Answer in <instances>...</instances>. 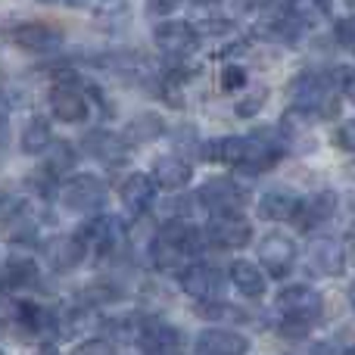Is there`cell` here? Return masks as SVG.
<instances>
[{"label":"cell","mask_w":355,"mask_h":355,"mask_svg":"<svg viewBox=\"0 0 355 355\" xmlns=\"http://www.w3.org/2000/svg\"><path fill=\"white\" fill-rule=\"evenodd\" d=\"M346 252H349V262L355 265V227L349 231V237H346Z\"/></svg>","instance_id":"42"},{"label":"cell","mask_w":355,"mask_h":355,"mask_svg":"<svg viewBox=\"0 0 355 355\" xmlns=\"http://www.w3.org/2000/svg\"><path fill=\"white\" fill-rule=\"evenodd\" d=\"M37 3H66V6H91V0H37Z\"/></svg>","instance_id":"41"},{"label":"cell","mask_w":355,"mask_h":355,"mask_svg":"<svg viewBox=\"0 0 355 355\" xmlns=\"http://www.w3.org/2000/svg\"><path fill=\"white\" fill-rule=\"evenodd\" d=\"M337 81H340V87H343V97H349L355 103V72H340Z\"/></svg>","instance_id":"40"},{"label":"cell","mask_w":355,"mask_h":355,"mask_svg":"<svg viewBox=\"0 0 355 355\" xmlns=\"http://www.w3.org/2000/svg\"><path fill=\"white\" fill-rule=\"evenodd\" d=\"M81 300H85L91 309H103V306H112V302L122 300V290L110 281H94L81 290Z\"/></svg>","instance_id":"28"},{"label":"cell","mask_w":355,"mask_h":355,"mask_svg":"<svg viewBox=\"0 0 355 355\" xmlns=\"http://www.w3.org/2000/svg\"><path fill=\"white\" fill-rule=\"evenodd\" d=\"M50 112H53V119H60V122H66V125L85 122L87 100H85V94L78 91V85L53 81V85H50Z\"/></svg>","instance_id":"13"},{"label":"cell","mask_w":355,"mask_h":355,"mask_svg":"<svg viewBox=\"0 0 355 355\" xmlns=\"http://www.w3.org/2000/svg\"><path fill=\"white\" fill-rule=\"evenodd\" d=\"M206 234L212 240V246H218V250H240V246L250 243L252 225L240 212H218V215H212Z\"/></svg>","instance_id":"10"},{"label":"cell","mask_w":355,"mask_h":355,"mask_svg":"<svg viewBox=\"0 0 355 355\" xmlns=\"http://www.w3.org/2000/svg\"><path fill=\"white\" fill-rule=\"evenodd\" d=\"M178 284H181L184 293L196 302H215L225 293V275L206 262H193L190 268H184L181 275H178Z\"/></svg>","instance_id":"7"},{"label":"cell","mask_w":355,"mask_h":355,"mask_svg":"<svg viewBox=\"0 0 355 355\" xmlns=\"http://www.w3.org/2000/svg\"><path fill=\"white\" fill-rule=\"evenodd\" d=\"M265 100H268V91H265V87H252V94L240 100V103L234 106V112H237L240 119H252L256 112H262Z\"/></svg>","instance_id":"32"},{"label":"cell","mask_w":355,"mask_h":355,"mask_svg":"<svg viewBox=\"0 0 355 355\" xmlns=\"http://www.w3.org/2000/svg\"><path fill=\"white\" fill-rule=\"evenodd\" d=\"M246 81H250V75H246V69L237 66V62L221 69V91L225 94H234V91H240V87H246Z\"/></svg>","instance_id":"33"},{"label":"cell","mask_w":355,"mask_h":355,"mask_svg":"<svg viewBox=\"0 0 355 355\" xmlns=\"http://www.w3.org/2000/svg\"><path fill=\"white\" fill-rule=\"evenodd\" d=\"M156 237H159V227H156L144 212L137 215V221H131L128 225V246L137 252V256H150V252H153Z\"/></svg>","instance_id":"27"},{"label":"cell","mask_w":355,"mask_h":355,"mask_svg":"<svg viewBox=\"0 0 355 355\" xmlns=\"http://www.w3.org/2000/svg\"><path fill=\"white\" fill-rule=\"evenodd\" d=\"M10 41L16 44L19 50H25V53H50V50L60 47V31L50 28V25L44 22H25V25H16V28L10 31Z\"/></svg>","instance_id":"17"},{"label":"cell","mask_w":355,"mask_h":355,"mask_svg":"<svg viewBox=\"0 0 355 355\" xmlns=\"http://www.w3.org/2000/svg\"><path fill=\"white\" fill-rule=\"evenodd\" d=\"M343 355H355V346H352V349H346V352H343Z\"/></svg>","instance_id":"45"},{"label":"cell","mask_w":355,"mask_h":355,"mask_svg":"<svg viewBox=\"0 0 355 355\" xmlns=\"http://www.w3.org/2000/svg\"><path fill=\"white\" fill-rule=\"evenodd\" d=\"M12 309H16V312H12V318L19 321L22 334H31V337H47V334H56V331H60V318H56L50 309L37 306V302L19 300Z\"/></svg>","instance_id":"19"},{"label":"cell","mask_w":355,"mask_h":355,"mask_svg":"<svg viewBox=\"0 0 355 355\" xmlns=\"http://www.w3.org/2000/svg\"><path fill=\"white\" fill-rule=\"evenodd\" d=\"M37 284V262L31 259H6L3 265V287L6 293H16V290H28Z\"/></svg>","instance_id":"25"},{"label":"cell","mask_w":355,"mask_h":355,"mask_svg":"<svg viewBox=\"0 0 355 355\" xmlns=\"http://www.w3.org/2000/svg\"><path fill=\"white\" fill-rule=\"evenodd\" d=\"M181 3L184 0H147V12H153V16H168V12H175Z\"/></svg>","instance_id":"39"},{"label":"cell","mask_w":355,"mask_h":355,"mask_svg":"<svg viewBox=\"0 0 355 355\" xmlns=\"http://www.w3.org/2000/svg\"><path fill=\"white\" fill-rule=\"evenodd\" d=\"M315 6H318L324 16H340V12L349 16V10H355V0H315Z\"/></svg>","instance_id":"37"},{"label":"cell","mask_w":355,"mask_h":355,"mask_svg":"<svg viewBox=\"0 0 355 355\" xmlns=\"http://www.w3.org/2000/svg\"><path fill=\"white\" fill-rule=\"evenodd\" d=\"M72 355H119V352H116V346H112L110 340H103V337H91V340H85V343L75 346Z\"/></svg>","instance_id":"34"},{"label":"cell","mask_w":355,"mask_h":355,"mask_svg":"<svg viewBox=\"0 0 355 355\" xmlns=\"http://www.w3.org/2000/svg\"><path fill=\"white\" fill-rule=\"evenodd\" d=\"M60 202L69 212H97L106 202V187L97 175H72L60 184Z\"/></svg>","instance_id":"3"},{"label":"cell","mask_w":355,"mask_h":355,"mask_svg":"<svg viewBox=\"0 0 355 355\" xmlns=\"http://www.w3.org/2000/svg\"><path fill=\"white\" fill-rule=\"evenodd\" d=\"M87 250H91V246L85 243L81 234H62V237H53L47 243L50 268L60 271V275H69V271L81 268V262L87 259Z\"/></svg>","instance_id":"14"},{"label":"cell","mask_w":355,"mask_h":355,"mask_svg":"<svg viewBox=\"0 0 355 355\" xmlns=\"http://www.w3.org/2000/svg\"><path fill=\"white\" fill-rule=\"evenodd\" d=\"M37 355H60V349H56L53 343H44L41 349H37Z\"/></svg>","instance_id":"43"},{"label":"cell","mask_w":355,"mask_h":355,"mask_svg":"<svg viewBox=\"0 0 355 355\" xmlns=\"http://www.w3.org/2000/svg\"><path fill=\"white\" fill-rule=\"evenodd\" d=\"M200 202L212 215L240 212V209L250 202V193H246V187H240L234 178H209V181L200 187Z\"/></svg>","instance_id":"8"},{"label":"cell","mask_w":355,"mask_h":355,"mask_svg":"<svg viewBox=\"0 0 355 355\" xmlns=\"http://www.w3.org/2000/svg\"><path fill=\"white\" fill-rule=\"evenodd\" d=\"M81 147H85L87 156L106 162V166H122L131 156V141L125 135H112L106 128H94L81 137Z\"/></svg>","instance_id":"11"},{"label":"cell","mask_w":355,"mask_h":355,"mask_svg":"<svg viewBox=\"0 0 355 355\" xmlns=\"http://www.w3.org/2000/svg\"><path fill=\"white\" fill-rule=\"evenodd\" d=\"M72 144H66V141H53V147L47 150V168L50 172H56V175H62V172H69V166H72Z\"/></svg>","instance_id":"31"},{"label":"cell","mask_w":355,"mask_h":355,"mask_svg":"<svg viewBox=\"0 0 355 355\" xmlns=\"http://www.w3.org/2000/svg\"><path fill=\"white\" fill-rule=\"evenodd\" d=\"M53 141L56 137H53V131H50L47 119H31V122H25L22 135H19V147L28 156H44L53 147Z\"/></svg>","instance_id":"24"},{"label":"cell","mask_w":355,"mask_h":355,"mask_svg":"<svg viewBox=\"0 0 355 355\" xmlns=\"http://www.w3.org/2000/svg\"><path fill=\"white\" fill-rule=\"evenodd\" d=\"M196 315L206 321H240L243 315L237 312L234 306H227V302L215 300V302H196Z\"/></svg>","instance_id":"30"},{"label":"cell","mask_w":355,"mask_h":355,"mask_svg":"<svg viewBox=\"0 0 355 355\" xmlns=\"http://www.w3.org/2000/svg\"><path fill=\"white\" fill-rule=\"evenodd\" d=\"M156 178L153 175H144V172H135V175H128L122 184H119V200H122V206L128 209V212H135V215H141L144 209H150L153 206V200H156Z\"/></svg>","instance_id":"18"},{"label":"cell","mask_w":355,"mask_h":355,"mask_svg":"<svg viewBox=\"0 0 355 355\" xmlns=\"http://www.w3.org/2000/svg\"><path fill=\"white\" fill-rule=\"evenodd\" d=\"M337 44L340 47H349V50H355V16H343L337 22Z\"/></svg>","instance_id":"36"},{"label":"cell","mask_w":355,"mask_h":355,"mask_svg":"<svg viewBox=\"0 0 355 355\" xmlns=\"http://www.w3.org/2000/svg\"><path fill=\"white\" fill-rule=\"evenodd\" d=\"M234 31V22L231 19H209V22H202L200 25V35H231Z\"/></svg>","instance_id":"38"},{"label":"cell","mask_w":355,"mask_h":355,"mask_svg":"<svg viewBox=\"0 0 355 355\" xmlns=\"http://www.w3.org/2000/svg\"><path fill=\"white\" fill-rule=\"evenodd\" d=\"M275 306L281 312V318L312 327L321 318V312H324V296L315 287H309V284H290V287L277 290Z\"/></svg>","instance_id":"2"},{"label":"cell","mask_w":355,"mask_h":355,"mask_svg":"<svg viewBox=\"0 0 355 355\" xmlns=\"http://www.w3.org/2000/svg\"><path fill=\"white\" fill-rule=\"evenodd\" d=\"M300 196L290 193V190H268V193L259 200V215L265 221H293L300 212Z\"/></svg>","instance_id":"22"},{"label":"cell","mask_w":355,"mask_h":355,"mask_svg":"<svg viewBox=\"0 0 355 355\" xmlns=\"http://www.w3.org/2000/svg\"><path fill=\"white\" fill-rule=\"evenodd\" d=\"M190 78H193V72L190 69H172V72L162 78V85H159V94H162V100H166L168 106H175V110H184L187 106V85H190Z\"/></svg>","instance_id":"26"},{"label":"cell","mask_w":355,"mask_h":355,"mask_svg":"<svg viewBox=\"0 0 355 355\" xmlns=\"http://www.w3.org/2000/svg\"><path fill=\"white\" fill-rule=\"evenodd\" d=\"M349 306L355 309V281H352V287H349Z\"/></svg>","instance_id":"44"},{"label":"cell","mask_w":355,"mask_h":355,"mask_svg":"<svg viewBox=\"0 0 355 355\" xmlns=\"http://www.w3.org/2000/svg\"><path fill=\"white\" fill-rule=\"evenodd\" d=\"M166 135V119L159 112H137L131 116V122L125 125V137L131 144H153Z\"/></svg>","instance_id":"23"},{"label":"cell","mask_w":355,"mask_h":355,"mask_svg":"<svg viewBox=\"0 0 355 355\" xmlns=\"http://www.w3.org/2000/svg\"><path fill=\"white\" fill-rule=\"evenodd\" d=\"M137 346L144 355H178L184 349V334L175 324H166L159 318H150L141 324Z\"/></svg>","instance_id":"12"},{"label":"cell","mask_w":355,"mask_h":355,"mask_svg":"<svg viewBox=\"0 0 355 355\" xmlns=\"http://www.w3.org/2000/svg\"><path fill=\"white\" fill-rule=\"evenodd\" d=\"M334 144H337L343 153H355V119L343 122L337 131H334Z\"/></svg>","instance_id":"35"},{"label":"cell","mask_w":355,"mask_h":355,"mask_svg":"<svg viewBox=\"0 0 355 355\" xmlns=\"http://www.w3.org/2000/svg\"><path fill=\"white\" fill-rule=\"evenodd\" d=\"M193 349L196 355H246L250 340L231 327H206V331H200Z\"/></svg>","instance_id":"15"},{"label":"cell","mask_w":355,"mask_h":355,"mask_svg":"<svg viewBox=\"0 0 355 355\" xmlns=\"http://www.w3.org/2000/svg\"><path fill=\"white\" fill-rule=\"evenodd\" d=\"M259 262L271 277H287L296 262V243L293 237L281 231H271L259 240Z\"/></svg>","instance_id":"9"},{"label":"cell","mask_w":355,"mask_h":355,"mask_svg":"<svg viewBox=\"0 0 355 355\" xmlns=\"http://www.w3.org/2000/svg\"><path fill=\"white\" fill-rule=\"evenodd\" d=\"M78 234L97 256H112L122 243H128V227L116 215H106V212H97Z\"/></svg>","instance_id":"6"},{"label":"cell","mask_w":355,"mask_h":355,"mask_svg":"<svg viewBox=\"0 0 355 355\" xmlns=\"http://www.w3.org/2000/svg\"><path fill=\"white\" fill-rule=\"evenodd\" d=\"M340 94L343 87L334 85V75L321 72H300L290 81V97H293L296 110H306L309 116L331 122L340 116Z\"/></svg>","instance_id":"1"},{"label":"cell","mask_w":355,"mask_h":355,"mask_svg":"<svg viewBox=\"0 0 355 355\" xmlns=\"http://www.w3.org/2000/svg\"><path fill=\"white\" fill-rule=\"evenodd\" d=\"M153 178L162 190L178 193V190H184L190 181H193V166H190L184 156L168 153V156H159V159L153 162Z\"/></svg>","instance_id":"20"},{"label":"cell","mask_w":355,"mask_h":355,"mask_svg":"<svg viewBox=\"0 0 355 355\" xmlns=\"http://www.w3.org/2000/svg\"><path fill=\"white\" fill-rule=\"evenodd\" d=\"M94 16L106 25L128 22V0H94Z\"/></svg>","instance_id":"29"},{"label":"cell","mask_w":355,"mask_h":355,"mask_svg":"<svg viewBox=\"0 0 355 355\" xmlns=\"http://www.w3.org/2000/svg\"><path fill=\"white\" fill-rule=\"evenodd\" d=\"M200 37H202L200 28L184 22V19H166V22H159L153 31L156 47H159L166 56H172V60L190 56L196 47H200Z\"/></svg>","instance_id":"5"},{"label":"cell","mask_w":355,"mask_h":355,"mask_svg":"<svg viewBox=\"0 0 355 355\" xmlns=\"http://www.w3.org/2000/svg\"><path fill=\"white\" fill-rule=\"evenodd\" d=\"M231 284L243 296H250V300H262L265 290H268V281H265L262 265L246 262V259H237V262L231 265Z\"/></svg>","instance_id":"21"},{"label":"cell","mask_w":355,"mask_h":355,"mask_svg":"<svg viewBox=\"0 0 355 355\" xmlns=\"http://www.w3.org/2000/svg\"><path fill=\"white\" fill-rule=\"evenodd\" d=\"M346 262H349V252H346L343 240L337 237H315L306 250L309 271L318 277H343Z\"/></svg>","instance_id":"4"},{"label":"cell","mask_w":355,"mask_h":355,"mask_svg":"<svg viewBox=\"0 0 355 355\" xmlns=\"http://www.w3.org/2000/svg\"><path fill=\"white\" fill-rule=\"evenodd\" d=\"M337 202L340 200L334 190H315L312 196H306L300 202V212H296L293 225L300 231H315L318 225H324V221H331L337 215Z\"/></svg>","instance_id":"16"}]
</instances>
